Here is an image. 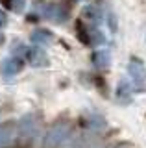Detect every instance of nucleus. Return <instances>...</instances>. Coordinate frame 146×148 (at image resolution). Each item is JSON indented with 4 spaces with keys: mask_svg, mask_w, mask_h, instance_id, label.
I'll return each instance as SVG.
<instances>
[{
    "mask_svg": "<svg viewBox=\"0 0 146 148\" xmlns=\"http://www.w3.org/2000/svg\"><path fill=\"white\" fill-rule=\"evenodd\" d=\"M4 6H6V8H10V6H11V4H10V2H8V0H4Z\"/></svg>",
    "mask_w": 146,
    "mask_h": 148,
    "instance_id": "nucleus-1",
    "label": "nucleus"
}]
</instances>
